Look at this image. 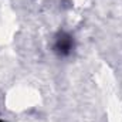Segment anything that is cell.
I'll return each instance as SVG.
<instances>
[{
    "mask_svg": "<svg viewBox=\"0 0 122 122\" xmlns=\"http://www.w3.org/2000/svg\"><path fill=\"white\" fill-rule=\"evenodd\" d=\"M75 43H74V37L65 31H60L56 37H54V43H53V51L60 56V57H68L72 51H74Z\"/></svg>",
    "mask_w": 122,
    "mask_h": 122,
    "instance_id": "obj_1",
    "label": "cell"
},
{
    "mask_svg": "<svg viewBox=\"0 0 122 122\" xmlns=\"http://www.w3.org/2000/svg\"><path fill=\"white\" fill-rule=\"evenodd\" d=\"M0 122H3V121H1V119H0Z\"/></svg>",
    "mask_w": 122,
    "mask_h": 122,
    "instance_id": "obj_2",
    "label": "cell"
}]
</instances>
